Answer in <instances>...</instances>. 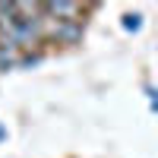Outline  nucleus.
<instances>
[{
  "mask_svg": "<svg viewBox=\"0 0 158 158\" xmlns=\"http://www.w3.org/2000/svg\"><path fill=\"white\" fill-rule=\"evenodd\" d=\"M85 38V22H60L44 16V44H63V48H76Z\"/></svg>",
  "mask_w": 158,
  "mask_h": 158,
  "instance_id": "f257e3e1",
  "label": "nucleus"
},
{
  "mask_svg": "<svg viewBox=\"0 0 158 158\" xmlns=\"http://www.w3.org/2000/svg\"><path fill=\"white\" fill-rule=\"evenodd\" d=\"M44 16L60 22H85V13L95 10V3H76V0H57V3H41Z\"/></svg>",
  "mask_w": 158,
  "mask_h": 158,
  "instance_id": "f03ea898",
  "label": "nucleus"
},
{
  "mask_svg": "<svg viewBox=\"0 0 158 158\" xmlns=\"http://www.w3.org/2000/svg\"><path fill=\"white\" fill-rule=\"evenodd\" d=\"M19 60H22V48L0 38V70H13V67H19Z\"/></svg>",
  "mask_w": 158,
  "mask_h": 158,
  "instance_id": "7ed1b4c3",
  "label": "nucleus"
},
{
  "mask_svg": "<svg viewBox=\"0 0 158 158\" xmlns=\"http://www.w3.org/2000/svg\"><path fill=\"white\" fill-rule=\"evenodd\" d=\"M120 25H123V32H139L142 29V13H123L120 16Z\"/></svg>",
  "mask_w": 158,
  "mask_h": 158,
  "instance_id": "20e7f679",
  "label": "nucleus"
},
{
  "mask_svg": "<svg viewBox=\"0 0 158 158\" xmlns=\"http://www.w3.org/2000/svg\"><path fill=\"white\" fill-rule=\"evenodd\" d=\"M35 63H41V54H32V51H22V60H19V67H35Z\"/></svg>",
  "mask_w": 158,
  "mask_h": 158,
  "instance_id": "39448f33",
  "label": "nucleus"
},
{
  "mask_svg": "<svg viewBox=\"0 0 158 158\" xmlns=\"http://www.w3.org/2000/svg\"><path fill=\"white\" fill-rule=\"evenodd\" d=\"M146 95H149V108L158 114V89L155 85H146Z\"/></svg>",
  "mask_w": 158,
  "mask_h": 158,
  "instance_id": "423d86ee",
  "label": "nucleus"
},
{
  "mask_svg": "<svg viewBox=\"0 0 158 158\" xmlns=\"http://www.w3.org/2000/svg\"><path fill=\"white\" fill-rule=\"evenodd\" d=\"M0 139H6V130H3V127H0Z\"/></svg>",
  "mask_w": 158,
  "mask_h": 158,
  "instance_id": "0eeeda50",
  "label": "nucleus"
}]
</instances>
